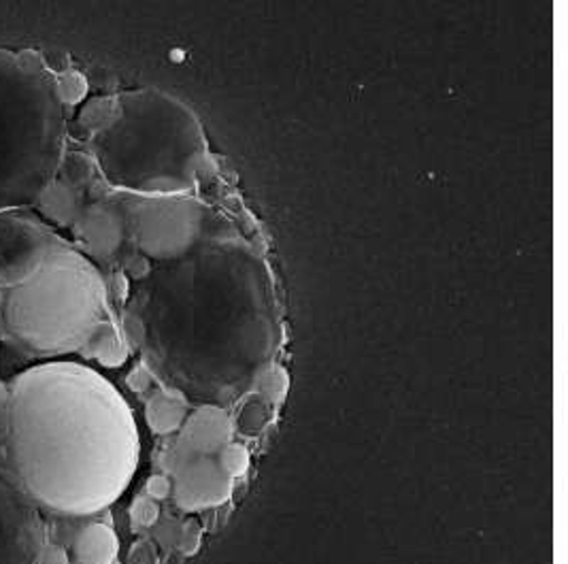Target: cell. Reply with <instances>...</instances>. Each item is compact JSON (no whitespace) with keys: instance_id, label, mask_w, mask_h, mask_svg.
Segmentation results:
<instances>
[{"instance_id":"6da1fadb","label":"cell","mask_w":568,"mask_h":564,"mask_svg":"<svg viewBox=\"0 0 568 564\" xmlns=\"http://www.w3.org/2000/svg\"><path fill=\"white\" fill-rule=\"evenodd\" d=\"M2 464L41 512L88 517L129 490L141 433L122 390L78 360H45L7 382Z\"/></svg>"},{"instance_id":"7a4b0ae2","label":"cell","mask_w":568,"mask_h":564,"mask_svg":"<svg viewBox=\"0 0 568 564\" xmlns=\"http://www.w3.org/2000/svg\"><path fill=\"white\" fill-rule=\"evenodd\" d=\"M109 324L103 271L48 222L0 213V343L27 359H69Z\"/></svg>"},{"instance_id":"3957f363","label":"cell","mask_w":568,"mask_h":564,"mask_svg":"<svg viewBox=\"0 0 568 564\" xmlns=\"http://www.w3.org/2000/svg\"><path fill=\"white\" fill-rule=\"evenodd\" d=\"M92 155L118 194H187L207 169L199 118L178 99L139 88L115 97V113L94 132Z\"/></svg>"},{"instance_id":"277c9868","label":"cell","mask_w":568,"mask_h":564,"mask_svg":"<svg viewBox=\"0 0 568 564\" xmlns=\"http://www.w3.org/2000/svg\"><path fill=\"white\" fill-rule=\"evenodd\" d=\"M67 148V107L43 64L0 48V213L24 211L52 185Z\"/></svg>"},{"instance_id":"5b68a950","label":"cell","mask_w":568,"mask_h":564,"mask_svg":"<svg viewBox=\"0 0 568 564\" xmlns=\"http://www.w3.org/2000/svg\"><path fill=\"white\" fill-rule=\"evenodd\" d=\"M126 232L139 252L155 260L185 256L201 239L207 209L187 194L134 197L118 194Z\"/></svg>"},{"instance_id":"8992f818","label":"cell","mask_w":568,"mask_h":564,"mask_svg":"<svg viewBox=\"0 0 568 564\" xmlns=\"http://www.w3.org/2000/svg\"><path fill=\"white\" fill-rule=\"evenodd\" d=\"M45 552V524L13 475L0 464V564H39Z\"/></svg>"},{"instance_id":"52a82bcc","label":"cell","mask_w":568,"mask_h":564,"mask_svg":"<svg viewBox=\"0 0 568 564\" xmlns=\"http://www.w3.org/2000/svg\"><path fill=\"white\" fill-rule=\"evenodd\" d=\"M175 475V501L183 510L215 507L231 496L233 477L222 471L213 456H192L171 469Z\"/></svg>"},{"instance_id":"ba28073f","label":"cell","mask_w":568,"mask_h":564,"mask_svg":"<svg viewBox=\"0 0 568 564\" xmlns=\"http://www.w3.org/2000/svg\"><path fill=\"white\" fill-rule=\"evenodd\" d=\"M173 452L180 456H215L233 436V422L229 413L215 405H203L185 417Z\"/></svg>"},{"instance_id":"9c48e42d","label":"cell","mask_w":568,"mask_h":564,"mask_svg":"<svg viewBox=\"0 0 568 564\" xmlns=\"http://www.w3.org/2000/svg\"><path fill=\"white\" fill-rule=\"evenodd\" d=\"M73 552L79 564H113L120 554V538L106 524H90L79 533Z\"/></svg>"},{"instance_id":"30bf717a","label":"cell","mask_w":568,"mask_h":564,"mask_svg":"<svg viewBox=\"0 0 568 564\" xmlns=\"http://www.w3.org/2000/svg\"><path fill=\"white\" fill-rule=\"evenodd\" d=\"M187 417V403L180 392H158L148 405L150 426L160 435L180 431Z\"/></svg>"},{"instance_id":"8fae6325","label":"cell","mask_w":568,"mask_h":564,"mask_svg":"<svg viewBox=\"0 0 568 564\" xmlns=\"http://www.w3.org/2000/svg\"><path fill=\"white\" fill-rule=\"evenodd\" d=\"M252 382L264 403H280L287 392V373L282 366H262Z\"/></svg>"},{"instance_id":"7c38bea8","label":"cell","mask_w":568,"mask_h":564,"mask_svg":"<svg viewBox=\"0 0 568 564\" xmlns=\"http://www.w3.org/2000/svg\"><path fill=\"white\" fill-rule=\"evenodd\" d=\"M215 456H217V464L222 466V471L231 477L243 475L250 466V452L241 443H226Z\"/></svg>"},{"instance_id":"4fadbf2b","label":"cell","mask_w":568,"mask_h":564,"mask_svg":"<svg viewBox=\"0 0 568 564\" xmlns=\"http://www.w3.org/2000/svg\"><path fill=\"white\" fill-rule=\"evenodd\" d=\"M266 420H268V407H266V403H264L260 396L258 399H250V401L243 405L241 413H239V429H241V433L256 435V433H260V431L264 429Z\"/></svg>"},{"instance_id":"5bb4252c","label":"cell","mask_w":568,"mask_h":564,"mask_svg":"<svg viewBox=\"0 0 568 564\" xmlns=\"http://www.w3.org/2000/svg\"><path fill=\"white\" fill-rule=\"evenodd\" d=\"M199 545H201V524L194 517H190L181 528L180 550L190 556L199 550Z\"/></svg>"},{"instance_id":"9a60e30c","label":"cell","mask_w":568,"mask_h":564,"mask_svg":"<svg viewBox=\"0 0 568 564\" xmlns=\"http://www.w3.org/2000/svg\"><path fill=\"white\" fill-rule=\"evenodd\" d=\"M132 517L139 524H154L158 520V507H155L154 498H141L132 510Z\"/></svg>"},{"instance_id":"2e32d148","label":"cell","mask_w":568,"mask_h":564,"mask_svg":"<svg viewBox=\"0 0 568 564\" xmlns=\"http://www.w3.org/2000/svg\"><path fill=\"white\" fill-rule=\"evenodd\" d=\"M148 492H150L152 498H166V496H171V492H173V484H171L169 477L155 475V477L150 480V484H148Z\"/></svg>"},{"instance_id":"e0dca14e","label":"cell","mask_w":568,"mask_h":564,"mask_svg":"<svg viewBox=\"0 0 568 564\" xmlns=\"http://www.w3.org/2000/svg\"><path fill=\"white\" fill-rule=\"evenodd\" d=\"M4 420H7V384H0V439L4 433Z\"/></svg>"}]
</instances>
